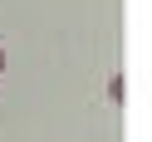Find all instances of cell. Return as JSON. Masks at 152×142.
Wrapping results in <instances>:
<instances>
[{
	"instance_id": "obj_1",
	"label": "cell",
	"mask_w": 152,
	"mask_h": 142,
	"mask_svg": "<svg viewBox=\"0 0 152 142\" xmlns=\"http://www.w3.org/2000/svg\"><path fill=\"white\" fill-rule=\"evenodd\" d=\"M0 69H5V49H0Z\"/></svg>"
}]
</instances>
